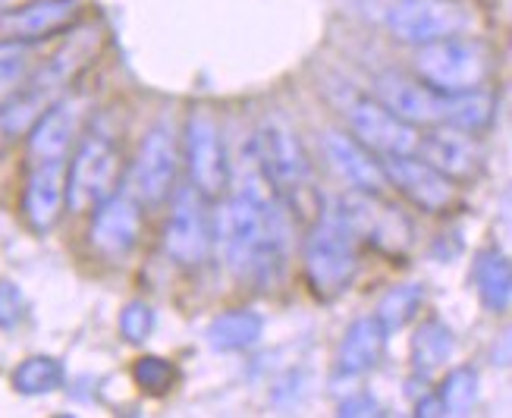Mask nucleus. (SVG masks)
<instances>
[{"mask_svg":"<svg viewBox=\"0 0 512 418\" xmlns=\"http://www.w3.org/2000/svg\"><path fill=\"white\" fill-rule=\"evenodd\" d=\"M418 158H425L434 170L450 176L453 183L475 180L484 170V148L475 132H465L459 126L440 123L428 126L425 136H418Z\"/></svg>","mask_w":512,"mask_h":418,"instance_id":"nucleus-13","label":"nucleus"},{"mask_svg":"<svg viewBox=\"0 0 512 418\" xmlns=\"http://www.w3.org/2000/svg\"><path fill=\"white\" fill-rule=\"evenodd\" d=\"M440 403L447 406V415H465L478 403V371L472 365H459L440 384Z\"/></svg>","mask_w":512,"mask_h":418,"instance_id":"nucleus-28","label":"nucleus"},{"mask_svg":"<svg viewBox=\"0 0 512 418\" xmlns=\"http://www.w3.org/2000/svg\"><path fill=\"white\" fill-rule=\"evenodd\" d=\"M4 4H7V0H0V10H4Z\"/></svg>","mask_w":512,"mask_h":418,"instance_id":"nucleus-34","label":"nucleus"},{"mask_svg":"<svg viewBox=\"0 0 512 418\" xmlns=\"http://www.w3.org/2000/svg\"><path fill=\"white\" fill-rule=\"evenodd\" d=\"M255 167L277 195L296 192L308 180V154L299 132L283 117H267L255 136Z\"/></svg>","mask_w":512,"mask_h":418,"instance_id":"nucleus-8","label":"nucleus"},{"mask_svg":"<svg viewBox=\"0 0 512 418\" xmlns=\"http://www.w3.org/2000/svg\"><path fill=\"white\" fill-rule=\"evenodd\" d=\"M139 233H142V211L132 195L114 192L95 205L92 224H88V242L107 261L126 258L136 249Z\"/></svg>","mask_w":512,"mask_h":418,"instance_id":"nucleus-14","label":"nucleus"},{"mask_svg":"<svg viewBox=\"0 0 512 418\" xmlns=\"http://www.w3.org/2000/svg\"><path fill=\"white\" fill-rule=\"evenodd\" d=\"M349 132L365 148H371L377 158H396V154H415L418 148V126L399 120L396 114L368 95H355L346 104Z\"/></svg>","mask_w":512,"mask_h":418,"instance_id":"nucleus-11","label":"nucleus"},{"mask_svg":"<svg viewBox=\"0 0 512 418\" xmlns=\"http://www.w3.org/2000/svg\"><path fill=\"white\" fill-rule=\"evenodd\" d=\"M66 381L63 362L54 356H29L26 362H19L13 371V387L22 396H41V393H54Z\"/></svg>","mask_w":512,"mask_h":418,"instance_id":"nucleus-26","label":"nucleus"},{"mask_svg":"<svg viewBox=\"0 0 512 418\" xmlns=\"http://www.w3.org/2000/svg\"><path fill=\"white\" fill-rule=\"evenodd\" d=\"M186 167L192 186L205 198L224 195L230 186V164H227V145H224V129L214 117L211 107H195L186 120Z\"/></svg>","mask_w":512,"mask_h":418,"instance_id":"nucleus-7","label":"nucleus"},{"mask_svg":"<svg viewBox=\"0 0 512 418\" xmlns=\"http://www.w3.org/2000/svg\"><path fill=\"white\" fill-rule=\"evenodd\" d=\"M374 98L381 101L390 114L412 126H440L450 123L453 95L437 92L434 85L403 76V73H381L374 79Z\"/></svg>","mask_w":512,"mask_h":418,"instance_id":"nucleus-12","label":"nucleus"},{"mask_svg":"<svg viewBox=\"0 0 512 418\" xmlns=\"http://www.w3.org/2000/svg\"><path fill=\"white\" fill-rule=\"evenodd\" d=\"M324 148H327L330 164L337 167V173L352 189H362V192H384L387 189V173H384L381 158H377L371 148H365L359 139L352 136V132L349 136L346 132H327Z\"/></svg>","mask_w":512,"mask_h":418,"instance_id":"nucleus-20","label":"nucleus"},{"mask_svg":"<svg viewBox=\"0 0 512 418\" xmlns=\"http://www.w3.org/2000/svg\"><path fill=\"white\" fill-rule=\"evenodd\" d=\"M472 283L478 290L481 305L491 315H506L512 302V271L503 252L481 249L472 264Z\"/></svg>","mask_w":512,"mask_h":418,"instance_id":"nucleus-22","label":"nucleus"},{"mask_svg":"<svg viewBox=\"0 0 512 418\" xmlns=\"http://www.w3.org/2000/svg\"><path fill=\"white\" fill-rule=\"evenodd\" d=\"M497 114V101L491 92H481V88H472V92H459L453 95V114H450V126H459L465 132H481L494 123Z\"/></svg>","mask_w":512,"mask_h":418,"instance_id":"nucleus-27","label":"nucleus"},{"mask_svg":"<svg viewBox=\"0 0 512 418\" xmlns=\"http://www.w3.org/2000/svg\"><path fill=\"white\" fill-rule=\"evenodd\" d=\"M0 136H4V129H0Z\"/></svg>","mask_w":512,"mask_h":418,"instance_id":"nucleus-35","label":"nucleus"},{"mask_svg":"<svg viewBox=\"0 0 512 418\" xmlns=\"http://www.w3.org/2000/svg\"><path fill=\"white\" fill-rule=\"evenodd\" d=\"M98 44H101V29L95 26H85V29H76L73 38L63 44V48L41 66L38 76L29 79V88L38 92L44 101H54V95L60 92L63 85H70L82 66L98 54Z\"/></svg>","mask_w":512,"mask_h":418,"instance_id":"nucleus-19","label":"nucleus"},{"mask_svg":"<svg viewBox=\"0 0 512 418\" xmlns=\"http://www.w3.org/2000/svg\"><path fill=\"white\" fill-rule=\"evenodd\" d=\"M340 415H381V406H377L368 393H359V396H346V400L340 403Z\"/></svg>","mask_w":512,"mask_h":418,"instance_id":"nucleus-32","label":"nucleus"},{"mask_svg":"<svg viewBox=\"0 0 512 418\" xmlns=\"http://www.w3.org/2000/svg\"><path fill=\"white\" fill-rule=\"evenodd\" d=\"M79 16V0H35L19 10H0V41H38L70 29Z\"/></svg>","mask_w":512,"mask_h":418,"instance_id":"nucleus-17","label":"nucleus"},{"mask_svg":"<svg viewBox=\"0 0 512 418\" xmlns=\"http://www.w3.org/2000/svg\"><path fill=\"white\" fill-rule=\"evenodd\" d=\"M421 305H425V286L421 283H399V286H390V290L384 293V299L377 302L374 318L384 324L387 334H393V330H403L409 321L418 318Z\"/></svg>","mask_w":512,"mask_h":418,"instance_id":"nucleus-25","label":"nucleus"},{"mask_svg":"<svg viewBox=\"0 0 512 418\" xmlns=\"http://www.w3.org/2000/svg\"><path fill=\"white\" fill-rule=\"evenodd\" d=\"M384 19L390 35L412 48L465 35L475 22L472 10L459 0H393Z\"/></svg>","mask_w":512,"mask_h":418,"instance_id":"nucleus-6","label":"nucleus"},{"mask_svg":"<svg viewBox=\"0 0 512 418\" xmlns=\"http://www.w3.org/2000/svg\"><path fill=\"white\" fill-rule=\"evenodd\" d=\"M227 261L239 280L271 290L280 283L289 258V217L283 195L258 170L246 173L224 208Z\"/></svg>","mask_w":512,"mask_h":418,"instance_id":"nucleus-1","label":"nucleus"},{"mask_svg":"<svg viewBox=\"0 0 512 418\" xmlns=\"http://www.w3.org/2000/svg\"><path fill=\"white\" fill-rule=\"evenodd\" d=\"M154 330V308L142 299H132L120 312V334L129 343H145Z\"/></svg>","mask_w":512,"mask_h":418,"instance_id":"nucleus-30","label":"nucleus"},{"mask_svg":"<svg viewBox=\"0 0 512 418\" xmlns=\"http://www.w3.org/2000/svg\"><path fill=\"white\" fill-rule=\"evenodd\" d=\"M176 173H180V145L167 123L148 129L139 145L136 164L129 173V189L139 205H164L176 189Z\"/></svg>","mask_w":512,"mask_h":418,"instance_id":"nucleus-9","label":"nucleus"},{"mask_svg":"<svg viewBox=\"0 0 512 418\" xmlns=\"http://www.w3.org/2000/svg\"><path fill=\"white\" fill-rule=\"evenodd\" d=\"M66 205V161H32L22 189V214L35 233H48Z\"/></svg>","mask_w":512,"mask_h":418,"instance_id":"nucleus-16","label":"nucleus"},{"mask_svg":"<svg viewBox=\"0 0 512 418\" xmlns=\"http://www.w3.org/2000/svg\"><path fill=\"white\" fill-rule=\"evenodd\" d=\"M82 107L79 101L48 104L29 126V164L32 161H66L70 145L79 136Z\"/></svg>","mask_w":512,"mask_h":418,"instance_id":"nucleus-18","label":"nucleus"},{"mask_svg":"<svg viewBox=\"0 0 512 418\" xmlns=\"http://www.w3.org/2000/svg\"><path fill=\"white\" fill-rule=\"evenodd\" d=\"M387 186H396L409 202L428 214L447 211L456 202V186L450 176L434 170L418 154H396V158H381Z\"/></svg>","mask_w":512,"mask_h":418,"instance_id":"nucleus-15","label":"nucleus"},{"mask_svg":"<svg viewBox=\"0 0 512 418\" xmlns=\"http://www.w3.org/2000/svg\"><path fill=\"white\" fill-rule=\"evenodd\" d=\"M214 227H211V211L208 198L195 186H186L173 195V211L164 224V252L183 264V268H195L202 264L211 252Z\"/></svg>","mask_w":512,"mask_h":418,"instance_id":"nucleus-10","label":"nucleus"},{"mask_svg":"<svg viewBox=\"0 0 512 418\" xmlns=\"http://www.w3.org/2000/svg\"><path fill=\"white\" fill-rule=\"evenodd\" d=\"M415 415H425V418L447 415V406L440 403V396H437V393H428V396H421V400L415 403Z\"/></svg>","mask_w":512,"mask_h":418,"instance_id":"nucleus-33","label":"nucleus"},{"mask_svg":"<svg viewBox=\"0 0 512 418\" xmlns=\"http://www.w3.org/2000/svg\"><path fill=\"white\" fill-rule=\"evenodd\" d=\"M453 352H456V337L440 318H428L418 324L412 346H409L412 368L418 374H431V371L443 368L453 359Z\"/></svg>","mask_w":512,"mask_h":418,"instance_id":"nucleus-24","label":"nucleus"},{"mask_svg":"<svg viewBox=\"0 0 512 418\" xmlns=\"http://www.w3.org/2000/svg\"><path fill=\"white\" fill-rule=\"evenodd\" d=\"M264 334V318L255 308H230V312L217 315L208 330L205 340L214 352H242L252 349Z\"/></svg>","mask_w":512,"mask_h":418,"instance_id":"nucleus-23","label":"nucleus"},{"mask_svg":"<svg viewBox=\"0 0 512 418\" xmlns=\"http://www.w3.org/2000/svg\"><path fill=\"white\" fill-rule=\"evenodd\" d=\"M387 330L384 324L377 321L374 315L365 318H355L346 334L340 340L337 349V374L340 378H359V374H368L377 368V362L384 359V349H387Z\"/></svg>","mask_w":512,"mask_h":418,"instance_id":"nucleus-21","label":"nucleus"},{"mask_svg":"<svg viewBox=\"0 0 512 418\" xmlns=\"http://www.w3.org/2000/svg\"><path fill=\"white\" fill-rule=\"evenodd\" d=\"M26 312H29V305L19 286L13 280H0V327L13 330L16 324H22Z\"/></svg>","mask_w":512,"mask_h":418,"instance_id":"nucleus-31","label":"nucleus"},{"mask_svg":"<svg viewBox=\"0 0 512 418\" xmlns=\"http://www.w3.org/2000/svg\"><path fill=\"white\" fill-rule=\"evenodd\" d=\"M120 183V148L117 142L92 132L85 136L73 154V161L66 164V205L70 211L82 214L92 211L107 195H114Z\"/></svg>","mask_w":512,"mask_h":418,"instance_id":"nucleus-4","label":"nucleus"},{"mask_svg":"<svg viewBox=\"0 0 512 418\" xmlns=\"http://www.w3.org/2000/svg\"><path fill=\"white\" fill-rule=\"evenodd\" d=\"M305 277L318 299L343 296L359 274V239L333 205L318 217V224L305 236Z\"/></svg>","mask_w":512,"mask_h":418,"instance_id":"nucleus-2","label":"nucleus"},{"mask_svg":"<svg viewBox=\"0 0 512 418\" xmlns=\"http://www.w3.org/2000/svg\"><path fill=\"white\" fill-rule=\"evenodd\" d=\"M132 381H136V387H142L145 393H167L176 381V368L161 359V356H142L136 359V365H132Z\"/></svg>","mask_w":512,"mask_h":418,"instance_id":"nucleus-29","label":"nucleus"},{"mask_svg":"<svg viewBox=\"0 0 512 418\" xmlns=\"http://www.w3.org/2000/svg\"><path fill=\"white\" fill-rule=\"evenodd\" d=\"M415 76L447 95L472 92L491 76V51L484 41L465 35L421 44L415 54Z\"/></svg>","mask_w":512,"mask_h":418,"instance_id":"nucleus-3","label":"nucleus"},{"mask_svg":"<svg viewBox=\"0 0 512 418\" xmlns=\"http://www.w3.org/2000/svg\"><path fill=\"white\" fill-rule=\"evenodd\" d=\"M333 211L346 220L355 239L359 242L365 239L374 249H381L387 255H399L412 246V236H415L412 220L403 214V208L384 202L381 192L352 189L333 202Z\"/></svg>","mask_w":512,"mask_h":418,"instance_id":"nucleus-5","label":"nucleus"}]
</instances>
